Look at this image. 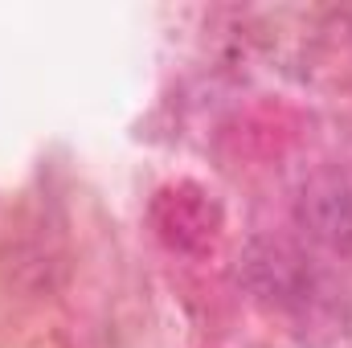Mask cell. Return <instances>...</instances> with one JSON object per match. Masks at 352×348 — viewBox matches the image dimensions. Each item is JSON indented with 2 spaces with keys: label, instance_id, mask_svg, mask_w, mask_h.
<instances>
[{
  "label": "cell",
  "instance_id": "obj_1",
  "mask_svg": "<svg viewBox=\"0 0 352 348\" xmlns=\"http://www.w3.org/2000/svg\"><path fill=\"white\" fill-rule=\"evenodd\" d=\"M242 283L274 312H307L324 299V270L287 238H254L242 254Z\"/></svg>",
  "mask_w": 352,
  "mask_h": 348
},
{
  "label": "cell",
  "instance_id": "obj_3",
  "mask_svg": "<svg viewBox=\"0 0 352 348\" xmlns=\"http://www.w3.org/2000/svg\"><path fill=\"white\" fill-rule=\"evenodd\" d=\"M152 230L156 238L176 250V254H188V259H201L217 246L221 238V205L213 201L209 188L192 184V180H176L164 184L156 197H152Z\"/></svg>",
  "mask_w": 352,
  "mask_h": 348
},
{
  "label": "cell",
  "instance_id": "obj_2",
  "mask_svg": "<svg viewBox=\"0 0 352 348\" xmlns=\"http://www.w3.org/2000/svg\"><path fill=\"white\" fill-rule=\"evenodd\" d=\"M295 226L299 234L336 254L352 259V168L349 164H324L307 176L295 193Z\"/></svg>",
  "mask_w": 352,
  "mask_h": 348
}]
</instances>
